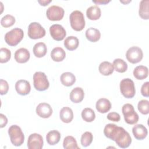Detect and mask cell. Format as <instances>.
Instances as JSON below:
<instances>
[{
  "label": "cell",
  "mask_w": 149,
  "mask_h": 149,
  "mask_svg": "<svg viewBox=\"0 0 149 149\" xmlns=\"http://www.w3.org/2000/svg\"><path fill=\"white\" fill-rule=\"evenodd\" d=\"M148 74V69L147 66L139 65L136 66L133 70L134 77L138 80L146 79Z\"/></svg>",
  "instance_id": "ffe728a7"
},
{
  "label": "cell",
  "mask_w": 149,
  "mask_h": 149,
  "mask_svg": "<svg viewBox=\"0 0 149 149\" xmlns=\"http://www.w3.org/2000/svg\"><path fill=\"white\" fill-rule=\"evenodd\" d=\"M43 138L40 134H31L27 140V147L29 149H41L43 147Z\"/></svg>",
  "instance_id": "8fae6325"
},
{
  "label": "cell",
  "mask_w": 149,
  "mask_h": 149,
  "mask_svg": "<svg viewBox=\"0 0 149 149\" xmlns=\"http://www.w3.org/2000/svg\"><path fill=\"white\" fill-rule=\"evenodd\" d=\"M107 119L113 122H119L120 119V116L118 113L112 112H110L107 115Z\"/></svg>",
  "instance_id": "74e56055"
},
{
  "label": "cell",
  "mask_w": 149,
  "mask_h": 149,
  "mask_svg": "<svg viewBox=\"0 0 149 149\" xmlns=\"http://www.w3.org/2000/svg\"><path fill=\"white\" fill-rule=\"evenodd\" d=\"M52 2V0H38V2L42 6H47L50 2Z\"/></svg>",
  "instance_id": "60d3db41"
},
{
  "label": "cell",
  "mask_w": 149,
  "mask_h": 149,
  "mask_svg": "<svg viewBox=\"0 0 149 149\" xmlns=\"http://www.w3.org/2000/svg\"><path fill=\"white\" fill-rule=\"evenodd\" d=\"M95 107L98 112L105 113L110 110L111 108V104L108 99L101 98L97 101Z\"/></svg>",
  "instance_id": "e0dca14e"
},
{
  "label": "cell",
  "mask_w": 149,
  "mask_h": 149,
  "mask_svg": "<svg viewBox=\"0 0 149 149\" xmlns=\"http://www.w3.org/2000/svg\"><path fill=\"white\" fill-rule=\"evenodd\" d=\"M34 55L37 58H42L45 55L47 52V48L46 45L42 42H40L36 43L33 47Z\"/></svg>",
  "instance_id": "cb8c5ba5"
},
{
  "label": "cell",
  "mask_w": 149,
  "mask_h": 149,
  "mask_svg": "<svg viewBox=\"0 0 149 149\" xmlns=\"http://www.w3.org/2000/svg\"><path fill=\"white\" fill-rule=\"evenodd\" d=\"M17 93L21 95H26L30 93L31 86L30 83L26 80H19L15 84Z\"/></svg>",
  "instance_id": "5bb4252c"
},
{
  "label": "cell",
  "mask_w": 149,
  "mask_h": 149,
  "mask_svg": "<svg viewBox=\"0 0 149 149\" xmlns=\"http://www.w3.org/2000/svg\"><path fill=\"white\" fill-rule=\"evenodd\" d=\"M138 110L143 115H147L149 113V101L146 100L140 101L137 105Z\"/></svg>",
  "instance_id": "e575fe53"
},
{
  "label": "cell",
  "mask_w": 149,
  "mask_h": 149,
  "mask_svg": "<svg viewBox=\"0 0 149 149\" xmlns=\"http://www.w3.org/2000/svg\"><path fill=\"white\" fill-rule=\"evenodd\" d=\"M98 70L100 73L104 76H108L111 74L114 70L113 65L108 61L101 62L98 67Z\"/></svg>",
  "instance_id": "d4e9b609"
},
{
  "label": "cell",
  "mask_w": 149,
  "mask_h": 149,
  "mask_svg": "<svg viewBox=\"0 0 149 149\" xmlns=\"http://www.w3.org/2000/svg\"><path fill=\"white\" fill-rule=\"evenodd\" d=\"M8 123V119L5 115L2 113L0 114V127L1 128L5 127Z\"/></svg>",
  "instance_id": "ab89813d"
},
{
  "label": "cell",
  "mask_w": 149,
  "mask_h": 149,
  "mask_svg": "<svg viewBox=\"0 0 149 149\" xmlns=\"http://www.w3.org/2000/svg\"><path fill=\"white\" fill-rule=\"evenodd\" d=\"M70 23L72 28L77 31H81L85 26V20L83 13L79 10H74L70 15Z\"/></svg>",
  "instance_id": "277c9868"
},
{
  "label": "cell",
  "mask_w": 149,
  "mask_h": 149,
  "mask_svg": "<svg viewBox=\"0 0 149 149\" xmlns=\"http://www.w3.org/2000/svg\"><path fill=\"white\" fill-rule=\"evenodd\" d=\"M11 57V52L6 48L0 49V62L6 63L9 61Z\"/></svg>",
  "instance_id": "d590c367"
},
{
  "label": "cell",
  "mask_w": 149,
  "mask_h": 149,
  "mask_svg": "<svg viewBox=\"0 0 149 149\" xmlns=\"http://www.w3.org/2000/svg\"><path fill=\"white\" fill-rule=\"evenodd\" d=\"M132 133L134 137L137 140L144 139L148 134V131L146 127L142 124H137L134 126L132 128Z\"/></svg>",
  "instance_id": "2e32d148"
},
{
  "label": "cell",
  "mask_w": 149,
  "mask_h": 149,
  "mask_svg": "<svg viewBox=\"0 0 149 149\" xmlns=\"http://www.w3.org/2000/svg\"><path fill=\"white\" fill-rule=\"evenodd\" d=\"M15 23V18L10 15H5L1 20V24L4 27H9L13 26Z\"/></svg>",
  "instance_id": "836d02e7"
},
{
  "label": "cell",
  "mask_w": 149,
  "mask_h": 149,
  "mask_svg": "<svg viewBox=\"0 0 149 149\" xmlns=\"http://www.w3.org/2000/svg\"><path fill=\"white\" fill-rule=\"evenodd\" d=\"M120 90L122 94L127 98H133L136 94L134 83L129 78L122 79L120 82Z\"/></svg>",
  "instance_id": "5b68a950"
},
{
  "label": "cell",
  "mask_w": 149,
  "mask_h": 149,
  "mask_svg": "<svg viewBox=\"0 0 149 149\" xmlns=\"http://www.w3.org/2000/svg\"><path fill=\"white\" fill-rule=\"evenodd\" d=\"M113 66L114 69L119 73L125 72L127 69V63L122 59H115L113 62Z\"/></svg>",
  "instance_id": "4dcf8cb0"
},
{
  "label": "cell",
  "mask_w": 149,
  "mask_h": 149,
  "mask_svg": "<svg viewBox=\"0 0 149 149\" xmlns=\"http://www.w3.org/2000/svg\"><path fill=\"white\" fill-rule=\"evenodd\" d=\"M79 44V40L76 37L74 36H69L64 41L65 47L69 51H73L76 49L78 47Z\"/></svg>",
  "instance_id": "f1b7e54d"
},
{
  "label": "cell",
  "mask_w": 149,
  "mask_h": 149,
  "mask_svg": "<svg viewBox=\"0 0 149 149\" xmlns=\"http://www.w3.org/2000/svg\"><path fill=\"white\" fill-rule=\"evenodd\" d=\"M122 113L125 122L129 125L136 123L139 119L137 113L134 111L133 106L130 104H125L123 105Z\"/></svg>",
  "instance_id": "8992f818"
},
{
  "label": "cell",
  "mask_w": 149,
  "mask_h": 149,
  "mask_svg": "<svg viewBox=\"0 0 149 149\" xmlns=\"http://www.w3.org/2000/svg\"><path fill=\"white\" fill-rule=\"evenodd\" d=\"M8 134L10 137V141L13 145L16 147L20 146L24 142V135L21 128L16 125H13L9 127Z\"/></svg>",
  "instance_id": "7a4b0ae2"
},
{
  "label": "cell",
  "mask_w": 149,
  "mask_h": 149,
  "mask_svg": "<svg viewBox=\"0 0 149 149\" xmlns=\"http://www.w3.org/2000/svg\"><path fill=\"white\" fill-rule=\"evenodd\" d=\"M9 90V84L8 82L3 80H0V93L1 95L6 94Z\"/></svg>",
  "instance_id": "8d00e7d4"
},
{
  "label": "cell",
  "mask_w": 149,
  "mask_h": 149,
  "mask_svg": "<svg viewBox=\"0 0 149 149\" xmlns=\"http://www.w3.org/2000/svg\"><path fill=\"white\" fill-rule=\"evenodd\" d=\"M63 146L65 149H80L76 139L72 136H66L64 139Z\"/></svg>",
  "instance_id": "f546056e"
},
{
  "label": "cell",
  "mask_w": 149,
  "mask_h": 149,
  "mask_svg": "<svg viewBox=\"0 0 149 149\" xmlns=\"http://www.w3.org/2000/svg\"><path fill=\"white\" fill-rule=\"evenodd\" d=\"M93 140V134L90 132H84L81 137L80 142L83 147H86L91 144Z\"/></svg>",
  "instance_id": "d6a6232c"
},
{
  "label": "cell",
  "mask_w": 149,
  "mask_h": 149,
  "mask_svg": "<svg viewBox=\"0 0 149 149\" xmlns=\"http://www.w3.org/2000/svg\"><path fill=\"white\" fill-rule=\"evenodd\" d=\"M15 61L20 63H23L27 62L30 56L29 51L24 48H21L16 50L15 53Z\"/></svg>",
  "instance_id": "9a60e30c"
},
{
  "label": "cell",
  "mask_w": 149,
  "mask_h": 149,
  "mask_svg": "<svg viewBox=\"0 0 149 149\" xmlns=\"http://www.w3.org/2000/svg\"><path fill=\"white\" fill-rule=\"evenodd\" d=\"M86 37L88 41L91 42H96L100 40L101 33L98 29L90 27L86 31Z\"/></svg>",
  "instance_id": "484cf974"
},
{
  "label": "cell",
  "mask_w": 149,
  "mask_h": 149,
  "mask_svg": "<svg viewBox=\"0 0 149 149\" xmlns=\"http://www.w3.org/2000/svg\"><path fill=\"white\" fill-rule=\"evenodd\" d=\"M61 120L64 123H70L73 119V112L72 109L68 107H63L59 112Z\"/></svg>",
  "instance_id": "d6986e66"
},
{
  "label": "cell",
  "mask_w": 149,
  "mask_h": 149,
  "mask_svg": "<svg viewBox=\"0 0 149 149\" xmlns=\"http://www.w3.org/2000/svg\"><path fill=\"white\" fill-rule=\"evenodd\" d=\"M149 0H142L140 2L139 10V16L143 19L148 20L149 18Z\"/></svg>",
  "instance_id": "83f0119b"
},
{
  "label": "cell",
  "mask_w": 149,
  "mask_h": 149,
  "mask_svg": "<svg viewBox=\"0 0 149 149\" xmlns=\"http://www.w3.org/2000/svg\"><path fill=\"white\" fill-rule=\"evenodd\" d=\"M60 139L61 134L58 130H56L49 131L46 136L47 141L51 146H54L58 143Z\"/></svg>",
  "instance_id": "4316f807"
},
{
  "label": "cell",
  "mask_w": 149,
  "mask_h": 149,
  "mask_svg": "<svg viewBox=\"0 0 149 149\" xmlns=\"http://www.w3.org/2000/svg\"><path fill=\"white\" fill-rule=\"evenodd\" d=\"M126 57L129 62L134 64L141 61L143 57V53L140 48L137 46H133L127 49L126 53Z\"/></svg>",
  "instance_id": "9c48e42d"
},
{
  "label": "cell",
  "mask_w": 149,
  "mask_h": 149,
  "mask_svg": "<svg viewBox=\"0 0 149 149\" xmlns=\"http://www.w3.org/2000/svg\"><path fill=\"white\" fill-rule=\"evenodd\" d=\"M120 2L123 3H129L131 2V1H120Z\"/></svg>",
  "instance_id": "7bdbcfd3"
},
{
  "label": "cell",
  "mask_w": 149,
  "mask_h": 149,
  "mask_svg": "<svg viewBox=\"0 0 149 149\" xmlns=\"http://www.w3.org/2000/svg\"><path fill=\"white\" fill-rule=\"evenodd\" d=\"M36 113L41 118H48L52 113V109L49 104L42 102L37 107Z\"/></svg>",
  "instance_id": "4fadbf2b"
},
{
  "label": "cell",
  "mask_w": 149,
  "mask_h": 149,
  "mask_svg": "<svg viewBox=\"0 0 149 149\" xmlns=\"http://www.w3.org/2000/svg\"><path fill=\"white\" fill-rule=\"evenodd\" d=\"M101 15V11L100 8L97 6H91L89 7L86 10L87 17L92 20H98Z\"/></svg>",
  "instance_id": "44dd1931"
},
{
  "label": "cell",
  "mask_w": 149,
  "mask_h": 149,
  "mask_svg": "<svg viewBox=\"0 0 149 149\" xmlns=\"http://www.w3.org/2000/svg\"><path fill=\"white\" fill-rule=\"evenodd\" d=\"M105 137L114 141L122 148H127L132 143V138L129 133L122 127L113 123L107 124L104 129Z\"/></svg>",
  "instance_id": "6da1fadb"
},
{
  "label": "cell",
  "mask_w": 149,
  "mask_h": 149,
  "mask_svg": "<svg viewBox=\"0 0 149 149\" xmlns=\"http://www.w3.org/2000/svg\"><path fill=\"white\" fill-rule=\"evenodd\" d=\"M23 36V30L16 27L5 34V41L10 46H16L22 40Z\"/></svg>",
  "instance_id": "3957f363"
},
{
  "label": "cell",
  "mask_w": 149,
  "mask_h": 149,
  "mask_svg": "<svg viewBox=\"0 0 149 149\" xmlns=\"http://www.w3.org/2000/svg\"><path fill=\"white\" fill-rule=\"evenodd\" d=\"M49 33L52 38L58 41L63 40L66 35L65 29L58 24L52 25L49 27Z\"/></svg>",
  "instance_id": "7c38bea8"
},
{
  "label": "cell",
  "mask_w": 149,
  "mask_h": 149,
  "mask_svg": "<svg viewBox=\"0 0 149 149\" xmlns=\"http://www.w3.org/2000/svg\"><path fill=\"white\" fill-rule=\"evenodd\" d=\"M148 86L149 82H145L141 86V93L143 96L148 97H149V92H148Z\"/></svg>",
  "instance_id": "f35d334b"
},
{
  "label": "cell",
  "mask_w": 149,
  "mask_h": 149,
  "mask_svg": "<svg viewBox=\"0 0 149 149\" xmlns=\"http://www.w3.org/2000/svg\"><path fill=\"white\" fill-rule=\"evenodd\" d=\"M82 119L87 122H91L95 118L94 111L90 108H86L81 112Z\"/></svg>",
  "instance_id": "1f68e13d"
},
{
  "label": "cell",
  "mask_w": 149,
  "mask_h": 149,
  "mask_svg": "<svg viewBox=\"0 0 149 149\" xmlns=\"http://www.w3.org/2000/svg\"><path fill=\"white\" fill-rule=\"evenodd\" d=\"M110 2V1H107V0H98V1H93V2L96 3V4H102V5H105L107 4L108 3H109Z\"/></svg>",
  "instance_id": "b9f144b4"
},
{
  "label": "cell",
  "mask_w": 149,
  "mask_h": 149,
  "mask_svg": "<svg viewBox=\"0 0 149 149\" xmlns=\"http://www.w3.org/2000/svg\"><path fill=\"white\" fill-rule=\"evenodd\" d=\"M64 9L59 6L52 5L48 8L46 12L47 18L52 21L61 20L64 16Z\"/></svg>",
  "instance_id": "30bf717a"
},
{
  "label": "cell",
  "mask_w": 149,
  "mask_h": 149,
  "mask_svg": "<svg viewBox=\"0 0 149 149\" xmlns=\"http://www.w3.org/2000/svg\"><path fill=\"white\" fill-rule=\"evenodd\" d=\"M84 97V93L81 87L74 88L70 93V99L74 103L81 102Z\"/></svg>",
  "instance_id": "ac0fdd59"
},
{
  "label": "cell",
  "mask_w": 149,
  "mask_h": 149,
  "mask_svg": "<svg viewBox=\"0 0 149 149\" xmlns=\"http://www.w3.org/2000/svg\"><path fill=\"white\" fill-rule=\"evenodd\" d=\"M33 84L34 88L40 91L46 90L49 86L46 74L42 72H36L33 74Z\"/></svg>",
  "instance_id": "52a82bcc"
},
{
  "label": "cell",
  "mask_w": 149,
  "mask_h": 149,
  "mask_svg": "<svg viewBox=\"0 0 149 149\" xmlns=\"http://www.w3.org/2000/svg\"><path fill=\"white\" fill-rule=\"evenodd\" d=\"M60 79L62 84L66 87L72 86L76 81L75 76L70 72L63 73L60 77Z\"/></svg>",
  "instance_id": "7402d4cb"
},
{
  "label": "cell",
  "mask_w": 149,
  "mask_h": 149,
  "mask_svg": "<svg viewBox=\"0 0 149 149\" xmlns=\"http://www.w3.org/2000/svg\"><path fill=\"white\" fill-rule=\"evenodd\" d=\"M66 56L64 49L61 47H55L53 48L51 52V57L55 62L62 61Z\"/></svg>",
  "instance_id": "603a6c76"
},
{
  "label": "cell",
  "mask_w": 149,
  "mask_h": 149,
  "mask_svg": "<svg viewBox=\"0 0 149 149\" xmlns=\"http://www.w3.org/2000/svg\"><path fill=\"white\" fill-rule=\"evenodd\" d=\"M45 30L37 22L31 23L28 27V36L31 39H39L45 35Z\"/></svg>",
  "instance_id": "ba28073f"
}]
</instances>
